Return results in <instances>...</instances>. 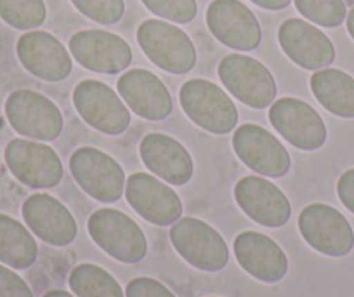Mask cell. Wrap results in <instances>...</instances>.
I'll return each instance as SVG.
<instances>
[{"instance_id":"obj_5","label":"cell","mask_w":354,"mask_h":297,"mask_svg":"<svg viewBox=\"0 0 354 297\" xmlns=\"http://www.w3.org/2000/svg\"><path fill=\"white\" fill-rule=\"evenodd\" d=\"M224 87L247 107L261 110L271 107L277 99V80L271 71L245 54H230L217 66Z\"/></svg>"},{"instance_id":"obj_4","label":"cell","mask_w":354,"mask_h":297,"mask_svg":"<svg viewBox=\"0 0 354 297\" xmlns=\"http://www.w3.org/2000/svg\"><path fill=\"white\" fill-rule=\"evenodd\" d=\"M185 114L203 131L227 134L238 124V110L233 99L219 87L203 78L188 80L179 91Z\"/></svg>"},{"instance_id":"obj_23","label":"cell","mask_w":354,"mask_h":297,"mask_svg":"<svg viewBox=\"0 0 354 297\" xmlns=\"http://www.w3.org/2000/svg\"><path fill=\"white\" fill-rule=\"evenodd\" d=\"M311 91L318 103L340 118H354V78L337 68H323L311 75Z\"/></svg>"},{"instance_id":"obj_27","label":"cell","mask_w":354,"mask_h":297,"mask_svg":"<svg viewBox=\"0 0 354 297\" xmlns=\"http://www.w3.org/2000/svg\"><path fill=\"white\" fill-rule=\"evenodd\" d=\"M297 11L309 21L325 28H337L347 18L344 0H294Z\"/></svg>"},{"instance_id":"obj_8","label":"cell","mask_w":354,"mask_h":297,"mask_svg":"<svg viewBox=\"0 0 354 297\" xmlns=\"http://www.w3.org/2000/svg\"><path fill=\"white\" fill-rule=\"evenodd\" d=\"M306 244L328 258H344L354 249V231L342 213L326 204H309L299 214Z\"/></svg>"},{"instance_id":"obj_25","label":"cell","mask_w":354,"mask_h":297,"mask_svg":"<svg viewBox=\"0 0 354 297\" xmlns=\"http://www.w3.org/2000/svg\"><path fill=\"white\" fill-rule=\"evenodd\" d=\"M68 283L77 297H125L120 283L113 278V275L91 262L75 266Z\"/></svg>"},{"instance_id":"obj_7","label":"cell","mask_w":354,"mask_h":297,"mask_svg":"<svg viewBox=\"0 0 354 297\" xmlns=\"http://www.w3.org/2000/svg\"><path fill=\"white\" fill-rule=\"evenodd\" d=\"M6 117L18 134L37 141H54L64 127L59 108L40 92L18 89L6 99Z\"/></svg>"},{"instance_id":"obj_15","label":"cell","mask_w":354,"mask_h":297,"mask_svg":"<svg viewBox=\"0 0 354 297\" xmlns=\"http://www.w3.org/2000/svg\"><path fill=\"white\" fill-rule=\"evenodd\" d=\"M233 193L238 207L261 226L281 228L290 221L292 206L287 195L264 177H241Z\"/></svg>"},{"instance_id":"obj_31","label":"cell","mask_w":354,"mask_h":297,"mask_svg":"<svg viewBox=\"0 0 354 297\" xmlns=\"http://www.w3.org/2000/svg\"><path fill=\"white\" fill-rule=\"evenodd\" d=\"M0 297H35L28 283L8 266L0 264Z\"/></svg>"},{"instance_id":"obj_26","label":"cell","mask_w":354,"mask_h":297,"mask_svg":"<svg viewBox=\"0 0 354 297\" xmlns=\"http://www.w3.org/2000/svg\"><path fill=\"white\" fill-rule=\"evenodd\" d=\"M44 0H0V18L18 30L39 28L46 21Z\"/></svg>"},{"instance_id":"obj_19","label":"cell","mask_w":354,"mask_h":297,"mask_svg":"<svg viewBox=\"0 0 354 297\" xmlns=\"http://www.w3.org/2000/svg\"><path fill=\"white\" fill-rule=\"evenodd\" d=\"M16 54L28 73L46 82L64 80L73 68L66 47L47 32H28L19 37Z\"/></svg>"},{"instance_id":"obj_35","label":"cell","mask_w":354,"mask_h":297,"mask_svg":"<svg viewBox=\"0 0 354 297\" xmlns=\"http://www.w3.org/2000/svg\"><path fill=\"white\" fill-rule=\"evenodd\" d=\"M44 297H75L73 294L66 292V290H49V292L44 294Z\"/></svg>"},{"instance_id":"obj_20","label":"cell","mask_w":354,"mask_h":297,"mask_svg":"<svg viewBox=\"0 0 354 297\" xmlns=\"http://www.w3.org/2000/svg\"><path fill=\"white\" fill-rule=\"evenodd\" d=\"M234 258L250 276L262 283H278L288 271V259L280 245L259 231H243L234 238Z\"/></svg>"},{"instance_id":"obj_22","label":"cell","mask_w":354,"mask_h":297,"mask_svg":"<svg viewBox=\"0 0 354 297\" xmlns=\"http://www.w3.org/2000/svg\"><path fill=\"white\" fill-rule=\"evenodd\" d=\"M142 163L155 176L174 186H185L193 177V159L188 150L170 136L151 132L139 145Z\"/></svg>"},{"instance_id":"obj_18","label":"cell","mask_w":354,"mask_h":297,"mask_svg":"<svg viewBox=\"0 0 354 297\" xmlns=\"http://www.w3.org/2000/svg\"><path fill=\"white\" fill-rule=\"evenodd\" d=\"M278 42L288 60L304 70H322L335 61V47L332 40L304 19L292 18L281 23Z\"/></svg>"},{"instance_id":"obj_12","label":"cell","mask_w":354,"mask_h":297,"mask_svg":"<svg viewBox=\"0 0 354 297\" xmlns=\"http://www.w3.org/2000/svg\"><path fill=\"white\" fill-rule=\"evenodd\" d=\"M125 198L142 219L156 226H170L183 216L181 198L151 174H131L125 183Z\"/></svg>"},{"instance_id":"obj_3","label":"cell","mask_w":354,"mask_h":297,"mask_svg":"<svg viewBox=\"0 0 354 297\" xmlns=\"http://www.w3.org/2000/svg\"><path fill=\"white\" fill-rule=\"evenodd\" d=\"M170 242L177 254L200 271L217 273L230 261V249L223 235L196 217L176 221L170 228Z\"/></svg>"},{"instance_id":"obj_34","label":"cell","mask_w":354,"mask_h":297,"mask_svg":"<svg viewBox=\"0 0 354 297\" xmlns=\"http://www.w3.org/2000/svg\"><path fill=\"white\" fill-rule=\"evenodd\" d=\"M346 25H347V32H349L351 39L354 40V8L351 9L349 15H347V18H346Z\"/></svg>"},{"instance_id":"obj_9","label":"cell","mask_w":354,"mask_h":297,"mask_svg":"<svg viewBox=\"0 0 354 297\" xmlns=\"http://www.w3.org/2000/svg\"><path fill=\"white\" fill-rule=\"evenodd\" d=\"M73 105L85 124L108 136L124 134L131 125V111L117 92L100 80L78 82Z\"/></svg>"},{"instance_id":"obj_6","label":"cell","mask_w":354,"mask_h":297,"mask_svg":"<svg viewBox=\"0 0 354 297\" xmlns=\"http://www.w3.org/2000/svg\"><path fill=\"white\" fill-rule=\"evenodd\" d=\"M70 172L88 197L103 204L120 200L127 183L120 163L93 146L75 150L70 156Z\"/></svg>"},{"instance_id":"obj_13","label":"cell","mask_w":354,"mask_h":297,"mask_svg":"<svg viewBox=\"0 0 354 297\" xmlns=\"http://www.w3.org/2000/svg\"><path fill=\"white\" fill-rule=\"evenodd\" d=\"M233 150L250 170L266 177H283L292 165L290 153L283 145L255 124H243L233 134Z\"/></svg>"},{"instance_id":"obj_10","label":"cell","mask_w":354,"mask_h":297,"mask_svg":"<svg viewBox=\"0 0 354 297\" xmlns=\"http://www.w3.org/2000/svg\"><path fill=\"white\" fill-rule=\"evenodd\" d=\"M270 122L278 134L302 152L319 150L328 138L322 115L297 98L274 99L270 108Z\"/></svg>"},{"instance_id":"obj_29","label":"cell","mask_w":354,"mask_h":297,"mask_svg":"<svg viewBox=\"0 0 354 297\" xmlns=\"http://www.w3.org/2000/svg\"><path fill=\"white\" fill-rule=\"evenodd\" d=\"M142 4L153 15L174 23L193 21L198 11L196 0H142Z\"/></svg>"},{"instance_id":"obj_28","label":"cell","mask_w":354,"mask_h":297,"mask_svg":"<svg viewBox=\"0 0 354 297\" xmlns=\"http://www.w3.org/2000/svg\"><path fill=\"white\" fill-rule=\"evenodd\" d=\"M75 8L93 21L101 25H115L124 18V0H71Z\"/></svg>"},{"instance_id":"obj_32","label":"cell","mask_w":354,"mask_h":297,"mask_svg":"<svg viewBox=\"0 0 354 297\" xmlns=\"http://www.w3.org/2000/svg\"><path fill=\"white\" fill-rule=\"evenodd\" d=\"M337 195L349 213L354 214V169L346 170L337 181Z\"/></svg>"},{"instance_id":"obj_21","label":"cell","mask_w":354,"mask_h":297,"mask_svg":"<svg viewBox=\"0 0 354 297\" xmlns=\"http://www.w3.org/2000/svg\"><path fill=\"white\" fill-rule=\"evenodd\" d=\"M118 94L138 117L163 120L172 111V96L155 73L142 68L129 70L118 78Z\"/></svg>"},{"instance_id":"obj_14","label":"cell","mask_w":354,"mask_h":297,"mask_svg":"<svg viewBox=\"0 0 354 297\" xmlns=\"http://www.w3.org/2000/svg\"><path fill=\"white\" fill-rule=\"evenodd\" d=\"M210 33L234 51H254L261 44V23L240 0H214L207 9Z\"/></svg>"},{"instance_id":"obj_2","label":"cell","mask_w":354,"mask_h":297,"mask_svg":"<svg viewBox=\"0 0 354 297\" xmlns=\"http://www.w3.org/2000/svg\"><path fill=\"white\" fill-rule=\"evenodd\" d=\"M138 44L153 64L174 75H185L196 64V49L188 33L162 19H146L138 28Z\"/></svg>"},{"instance_id":"obj_24","label":"cell","mask_w":354,"mask_h":297,"mask_svg":"<svg viewBox=\"0 0 354 297\" xmlns=\"http://www.w3.org/2000/svg\"><path fill=\"white\" fill-rule=\"evenodd\" d=\"M39 258V245L19 221L0 214V262L15 269H28Z\"/></svg>"},{"instance_id":"obj_17","label":"cell","mask_w":354,"mask_h":297,"mask_svg":"<svg viewBox=\"0 0 354 297\" xmlns=\"http://www.w3.org/2000/svg\"><path fill=\"white\" fill-rule=\"evenodd\" d=\"M26 226L46 244L66 247L77 238L78 226L73 214L57 198L47 193H35L23 204Z\"/></svg>"},{"instance_id":"obj_33","label":"cell","mask_w":354,"mask_h":297,"mask_svg":"<svg viewBox=\"0 0 354 297\" xmlns=\"http://www.w3.org/2000/svg\"><path fill=\"white\" fill-rule=\"evenodd\" d=\"M250 2L262 9H268V11H281L290 6L292 0H250Z\"/></svg>"},{"instance_id":"obj_11","label":"cell","mask_w":354,"mask_h":297,"mask_svg":"<svg viewBox=\"0 0 354 297\" xmlns=\"http://www.w3.org/2000/svg\"><path fill=\"white\" fill-rule=\"evenodd\" d=\"M6 163L19 183L35 190L54 188L63 179V163L57 153L44 143L12 139L6 146Z\"/></svg>"},{"instance_id":"obj_30","label":"cell","mask_w":354,"mask_h":297,"mask_svg":"<svg viewBox=\"0 0 354 297\" xmlns=\"http://www.w3.org/2000/svg\"><path fill=\"white\" fill-rule=\"evenodd\" d=\"M125 297H177L162 282L149 276H138L131 280L125 289Z\"/></svg>"},{"instance_id":"obj_16","label":"cell","mask_w":354,"mask_h":297,"mask_svg":"<svg viewBox=\"0 0 354 297\" xmlns=\"http://www.w3.org/2000/svg\"><path fill=\"white\" fill-rule=\"evenodd\" d=\"M70 53L80 66L115 75L132 63V49L122 37L103 30H82L70 39Z\"/></svg>"},{"instance_id":"obj_1","label":"cell","mask_w":354,"mask_h":297,"mask_svg":"<svg viewBox=\"0 0 354 297\" xmlns=\"http://www.w3.org/2000/svg\"><path fill=\"white\" fill-rule=\"evenodd\" d=\"M87 231L101 251L124 264H138L148 254V242L142 230L122 210H96L88 217Z\"/></svg>"}]
</instances>
